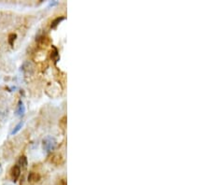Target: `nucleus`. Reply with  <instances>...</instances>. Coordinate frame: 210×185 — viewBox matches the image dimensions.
Wrapping results in <instances>:
<instances>
[{"mask_svg":"<svg viewBox=\"0 0 210 185\" xmlns=\"http://www.w3.org/2000/svg\"><path fill=\"white\" fill-rule=\"evenodd\" d=\"M56 145H57V142L55 140V138L52 136H47L43 140V149L46 152H51L52 151H53Z\"/></svg>","mask_w":210,"mask_h":185,"instance_id":"f257e3e1","label":"nucleus"},{"mask_svg":"<svg viewBox=\"0 0 210 185\" xmlns=\"http://www.w3.org/2000/svg\"><path fill=\"white\" fill-rule=\"evenodd\" d=\"M21 175V168L19 166H14L12 167L11 170H10V176H11V179H13V181H16L19 177Z\"/></svg>","mask_w":210,"mask_h":185,"instance_id":"f03ea898","label":"nucleus"},{"mask_svg":"<svg viewBox=\"0 0 210 185\" xmlns=\"http://www.w3.org/2000/svg\"><path fill=\"white\" fill-rule=\"evenodd\" d=\"M25 105H23L22 101H19L18 103V106H17V108H16V116L17 117H22L23 115H25Z\"/></svg>","mask_w":210,"mask_h":185,"instance_id":"7ed1b4c3","label":"nucleus"},{"mask_svg":"<svg viewBox=\"0 0 210 185\" xmlns=\"http://www.w3.org/2000/svg\"><path fill=\"white\" fill-rule=\"evenodd\" d=\"M21 70L26 74H31L34 70V65L30 62H25L21 66Z\"/></svg>","mask_w":210,"mask_h":185,"instance_id":"20e7f679","label":"nucleus"},{"mask_svg":"<svg viewBox=\"0 0 210 185\" xmlns=\"http://www.w3.org/2000/svg\"><path fill=\"white\" fill-rule=\"evenodd\" d=\"M39 179H40V176H39L38 173H36V172L29 173V175H28V181L29 182H32V183L37 182Z\"/></svg>","mask_w":210,"mask_h":185,"instance_id":"39448f33","label":"nucleus"},{"mask_svg":"<svg viewBox=\"0 0 210 185\" xmlns=\"http://www.w3.org/2000/svg\"><path fill=\"white\" fill-rule=\"evenodd\" d=\"M65 19V17H64V16H61V17H57L55 20H53L52 21V26H51V27L52 28H55L59 24H60V22H62V21H64Z\"/></svg>","mask_w":210,"mask_h":185,"instance_id":"423d86ee","label":"nucleus"},{"mask_svg":"<svg viewBox=\"0 0 210 185\" xmlns=\"http://www.w3.org/2000/svg\"><path fill=\"white\" fill-rule=\"evenodd\" d=\"M19 165L23 168H25L27 167V158L25 156H21L19 159Z\"/></svg>","mask_w":210,"mask_h":185,"instance_id":"0eeeda50","label":"nucleus"},{"mask_svg":"<svg viewBox=\"0 0 210 185\" xmlns=\"http://www.w3.org/2000/svg\"><path fill=\"white\" fill-rule=\"evenodd\" d=\"M23 124H25L23 122H20V123H19V124H17V125L14 127V129L11 131L10 135H11V136H13V135H16V134H17V133H18V132H19V131L21 129V127L23 126Z\"/></svg>","mask_w":210,"mask_h":185,"instance_id":"6e6552de","label":"nucleus"},{"mask_svg":"<svg viewBox=\"0 0 210 185\" xmlns=\"http://www.w3.org/2000/svg\"><path fill=\"white\" fill-rule=\"evenodd\" d=\"M62 161H63V159H62L61 155H58V154L54 155L52 158V163H54L55 165H60L62 163Z\"/></svg>","mask_w":210,"mask_h":185,"instance_id":"1a4fd4ad","label":"nucleus"},{"mask_svg":"<svg viewBox=\"0 0 210 185\" xmlns=\"http://www.w3.org/2000/svg\"><path fill=\"white\" fill-rule=\"evenodd\" d=\"M16 37H17V35L16 34H14V33L10 34V36H9V43H10V46H12L14 44V41L16 39Z\"/></svg>","mask_w":210,"mask_h":185,"instance_id":"9d476101","label":"nucleus"},{"mask_svg":"<svg viewBox=\"0 0 210 185\" xmlns=\"http://www.w3.org/2000/svg\"><path fill=\"white\" fill-rule=\"evenodd\" d=\"M57 4H58L57 1H53V2H51V3L49 4V6H50V7H52V6H55V5H57Z\"/></svg>","mask_w":210,"mask_h":185,"instance_id":"9b49d317","label":"nucleus"},{"mask_svg":"<svg viewBox=\"0 0 210 185\" xmlns=\"http://www.w3.org/2000/svg\"><path fill=\"white\" fill-rule=\"evenodd\" d=\"M60 183H61V185H66V182H65L64 179H62V180L60 181Z\"/></svg>","mask_w":210,"mask_h":185,"instance_id":"f8f14e48","label":"nucleus"},{"mask_svg":"<svg viewBox=\"0 0 210 185\" xmlns=\"http://www.w3.org/2000/svg\"><path fill=\"white\" fill-rule=\"evenodd\" d=\"M1 171H2V168H1V166H0V173H1Z\"/></svg>","mask_w":210,"mask_h":185,"instance_id":"ddd939ff","label":"nucleus"}]
</instances>
